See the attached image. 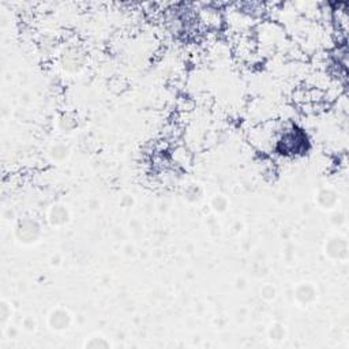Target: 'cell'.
I'll return each mask as SVG.
<instances>
[{"instance_id": "11", "label": "cell", "mask_w": 349, "mask_h": 349, "mask_svg": "<svg viewBox=\"0 0 349 349\" xmlns=\"http://www.w3.org/2000/svg\"><path fill=\"white\" fill-rule=\"evenodd\" d=\"M267 336H269V340L274 343V344H280L283 343L285 337H287V329L284 328V325L281 324H273L270 328H269V332H267Z\"/></svg>"}, {"instance_id": "14", "label": "cell", "mask_w": 349, "mask_h": 349, "mask_svg": "<svg viewBox=\"0 0 349 349\" xmlns=\"http://www.w3.org/2000/svg\"><path fill=\"white\" fill-rule=\"evenodd\" d=\"M202 196V191L198 185L191 184L188 185L184 191V199H187L188 202H198Z\"/></svg>"}, {"instance_id": "10", "label": "cell", "mask_w": 349, "mask_h": 349, "mask_svg": "<svg viewBox=\"0 0 349 349\" xmlns=\"http://www.w3.org/2000/svg\"><path fill=\"white\" fill-rule=\"evenodd\" d=\"M68 156H70V149H68L67 145L62 144V142L52 145L51 149H49V157H51L53 161H57V163L68 159Z\"/></svg>"}, {"instance_id": "18", "label": "cell", "mask_w": 349, "mask_h": 349, "mask_svg": "<svg viewBox=\"0 0 349 349\" xmlns=\"http://www.w3.org/2000/svg\"><path fill=\"white\" fill-rule=\"evenodd\" d=\"M22 326L25 329L26 332H34L36 330V321L31 318V317H26L23 321H22Z\"/></svg>"}, {"instance_id": "13", "label": "cell", "mask_w": 349, "mask_h": 349, "mask_svg": "<svg viewBox=\"0 0 349 349\" xmlns=\"http://www.w3.org/2000/svg\"><path fill=\"white\" fill-rule=\"evenodd\" d=\"M12 318V308L11 304L7 303L5 300L0 302V325L5 326Z\"/></svg>"}, {"instance_id": "4", "label": "cell", "mask_w": 349, "mask_h": 349, "mask_svg": "<svg viewBox=\"0 0 349 349\" xmlns=\"http://www.w3.org/2000/svg\"><path fill=\"white\" fill-rule=\"evenodd\" d=\"M60 62H62L63 68L66 71L77 72L85 64V55L81 52V49H78L77 46H71L63 52Z\"/></svg>"}, {"instance_id": "5", "label": "cell", "mask_w": 349, "mask_h": 349, "mask_svg": "<svg viewBox=\"0 0 349 349\" xmlns=\"http://www.w3.org/2000/svg\"><path fill=\"white\" fill-rule=\"evenodd\" d=\"M72 324V317L71 314L67 311L66 308L57 307L55 308L49 317H48V325L52 330L55 332H64L67 329L70 328Z\"/></svg>"}, {"instance_id": "12", "label": "cell", "mask_w": 349, "mask_h": 349, "mask_svg": "<svg viewBox=\"0 0 349 349\" xmlns=\"http://www.w3.org/2000/svg\"><path fill=\"white\" fill-rule=\"evenodd\" d=\"M228 206H229V202L226 199L225 195H214L210 200V207L213 210L221 214V213H225L228 210Z\"/></svg>"}, {"instance_id": "8", "label": "cell", "mask_w": 349, "mask_h": 349, "mask_svg": "<svg viewBox=\"0 0 349 349\" xmlns=\"http://www.w3.org/2000/svg\"><path fill=\"white\" fill-rule=\"evenodd\" d=\"M317 203L324 210H332L339 203V194L330 187H324L317 192Z\"/></svg>"}, {"instance_id": "9", "label": "cell", "mask_w": 349, "mask_h": 349, "mask_svg": "<svg viewBox=\"0 0 349 349\" xmlns=\"http://www.w3.org/2000/svg\"><path fill=\"white\" fill-rule=\"evenodd\" d=\"M112 344L109 343L108 339H105L101 334H94L90 336L86 341L83 343V348L87 349H109Z\"/></svg>"}, {"instance_id": "6", "label": "cell", "mask_w": 349, "mask_h": 349, "mask_svg": "<svg viewBox=\"0 0 349 349\" xmlns=\"http://www.w3.org/2000/svg\"><path fill=\"white\" fill-rule=\"evenodd\" d=\"M70 221V210L62 203H55L48 211V222L51 226H63Z\"/></svg>"}, {"instance_id": "7", "label": "cell", "mask_w": 349, "mask_h": 349, "mask_svg": "<svg viewBox=\"0 0 349 349\" xmlns=\"http://www.w3.org/2000/svg\"><path fill=\"white\" fill-rule=\"evenodd\" d=\"M317 296H318V291H317V288L314 287L311 283L299 284L296 289H295V299H296V302L303 304V306L314 303L317 300Z\"/></svg>"}, {"instance_id": "19", "label": "cell", "mask_w": 349, "mask_h": 349, "mask_svg": "<svg viewBox=\"0 0 349 349\" xmlns=\"http://www.w3.org/2000/svg\"><path fill=\"white\" fill-rule=\"evenodd\" d=\"M120 203H122V206H123V207H126V209H127V207H131V206H133L134 199L130 195H126V196H123V199L120 200Z\"/></svg>"}, {"instance_id": "2", "label": "cell", "mask_w": 349, "mask_h": 349, "mask_svg": "<svg viewBox=\"0 0 349 349\" xmlns=\"http://www.w3.org/2000/svg\"><path fill=\"white\" fill-rule=\"evenodd\" d=\"M41 233V225L38 224V221L31 217H23L16 222L15 239L21 244H25V246L34 244L40 240Z\"/></svg>"}, {"instance_id": "16", "label": "cell", "mask_w": 349, "mask_h": 349, "mask_svg": "<svg viewBox=\"0 0 349 349\" xmlns=\"http://www.w3.org/2000/svg\"><path fill=\"white\" fill-rule=\"evenodd\" d=\"M75 124L77 123L74 122V119L67 116V115L62 116L60 120H59V127H60V130H62L63 133H70V131L75 127Z\"/></svg>"}, {"instance_id": "1", "label": "cell", "mask_w": 349, "mask_h": 349, "mask_svg": "<svg viewBox=\"0 0 349 349\" xmlns=\"http://www.w3.org/2000/svg\"><path fill=\"white\" fill-rule=\"evenodd\" d=\"M308 149L307 135L302 130L292 127L284 131L281 138L277 142V150L285 156L303 154Z\"/></svg>"}, {"instance_id": "3", "label": "cell", "mask_w": 349, "mask_h": 349, "mask_svg": "<svg viewBox=\"0 0 349 349\" xmlns=\"http://www.w3.org/2000/svg\"><path fill=\"white\" fill-rule=\"evenodd\" d=\"M325 254L333 261H347L349 254L348 240L344 236L330 237L325 244Z\"/></svg>"}, {"instance_id": "15", "label": "cell", "mask_w": 349, "mask_h": 349, "mask_svg": "<svg viewBox=\"0 0 349 349\" xmlns=\"http://www.w3.org/2000/svg\"><path fill=\"white\" fill-rule=\"evenodd\" d=\"M276 296H277V291H276V288L273 287L272 284H265V285L261 288L262 299H265V300H267V302H270V300H273V299H276Z\"/></svg>"}, {"instance_id": "17", "label": "cell", "mask_w": 349, "mask_h": 349, "mask_svg": "<svg viewBox=\"0 0 349 349\" xmlns=\"http://www.w3.org/2000/svg\"><path fill=\"white\" fill-rule=\"evenodd\" d=\"M330 221L333 222L334 225L341 226L345 222V214L343 213V211H334L333 214H332V218H330Z\"/></svg>"}]
</instances>
